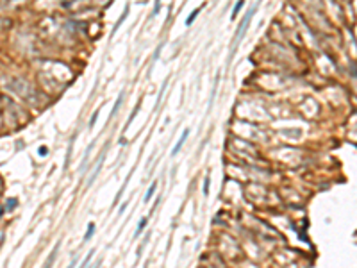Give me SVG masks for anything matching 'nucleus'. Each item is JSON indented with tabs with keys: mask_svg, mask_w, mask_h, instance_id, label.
Masks as SVG:
<instances>
[{
	"mask_svg": "<svg viewBox=\"0 0 357 268\" xmlns=\"http://www.w3.org/2000/svg\"><path fill=\"white\" fill-rule=\"evenodd\" d=\"M257 6H259V2L243 16V20H241V24L238 25V29H236V34H234V43H232V47L234 45H238L239 41H241V38L245 36V32H247V29H248V25H250V21H252V18H254V14H255V11H257Z\"/></svg>",
	"mask_w": 357,
	"mask_h": 268,
	"instance_id": "nucleus-1",
	"label": "nucleus"
},
{
	"mask_svg": "<svg viewBox=\"0 0 357 268\" xmlns=\"http://www.w3.org/2000/svg\"><path fill=\"white\" fill-rule=\"evenodd\" d=\"M188 136H189V129H184V132H182V136H181V140H178L177 143H175V147L171 148V155L175 158V155L181 152V148L184 147V143H186V140H188Z\"/></svg>",
	"mask_w": 357,
	"mask_h": 268,
	"instance_id": "nucleus-2",
	"label": "nucleus"
},
{
	"mask_svg": "<svg viewBox=\"0 0 357 268\" xmlns=\"http://www.w3.org/2000/svg\"><path fill=\"white\" fill-rule=\"evenodd\" d=\"M245 6V0H238V4L234 6V9H232V14H230V20H236V16L239 14V11H241V7Z\"/></svg>",
	"mask_w": 357,
	"mask_h": 268,
	"instance_id": "nucleus-3",
	"label": "nucleus"
},
{
	"mask_svg": "<svg viewBox=\"0 0 357 268\" xmlns=\"http://www.w3.org/2000/svg\"><path fill=\"white\" fill-rule=\"evenodd\" d=\"M93 234H95V223L91 222V223H87V231H86V234H84V241H89Z\"/></svg>",
	"mask_w": 357,
	"mask_h": 268,
	"instance_id": "nucleus-4",
	"label": "nucleus"
},
{
	"mask_svg": "<svg viewBox=\"0 0 357 268\" xmlns=\"http://www.w3.org/2000/svg\"><path fill=\"white\" fill-rule=\"evenodd\" d=\"M123 102V91L118 95V98H116V102H114V107H113V111H111V116H114L116 113H118V109H120V104Z\"/></svg>",
	"mask_w": 357,
	"mask_h": 268,
	"instance_id": "nucleus-5",
	"label": "nucleus"
},
{
	"mask_svg": "<svg viewBox=\"0 0 357 268\" xmlns=\"http://www.w3.org/2000/svg\"><path fill=\"white\" fill-rule=\"evenodd\" d=\"M200 11H202V7H198V9H195V11H193V13H191V14H189V16L186 18V25H188V27H189V25L193 24V21H195V18H196V16L200 14Z\"/></svg>",
	"mask_w": 357,
	"mask_h": 268,
	"instance_id": "nucleus-6",
	"label": "nucleus"
},
{
	"mask_svg": "<svg viewBox=\"0 0 357 268\" xmlns=\"http://www.w3.org/2000/svg\"><path fill=\"white\" fill-rule=\"evenodd\" d=\"M155 188H157V182H155V181H154V182H152V186H150V188H148V191H146V195H145V198H143V200H145V202H148V200H150V198H152V197H154V193H155Z\"/></svg>",
	"mask_w": 357,
	"mask_h": 268,
	"instance_id": "nucleus-7",
	"label": "nucleus"
},
{
	"mask_svg": "<svg viewBox=\"0 0 357 268\" xmlns=\"http://www.w3.org/2000/svg\"><path fill=\"white\" fill-rule=\"evenodd\" d=\"M146 222H148V218H146V216H145V218H141V220H139V225H138V229H136V232H134V236H139V234H141V231H143V229H145V227H146Z\"/></svg>",
	"mask_w": 357,
	"mask_h": 268,
	"instance_id": "nucleus-8",
	"label": "nucleus"
},
{
	"mask_svg": "<svg viewBox=\"0 0 357 268\" xmlns=\"http://www.w3.org/2000/svg\"><path fill=\"white\" fill-rule=\"evenodd\" d=\"M209 184H211V179H209V175L204 179V195L207 197L209 195Z\"/></svg>",
	"mask_w": 357,
	"mask_h": 268,
	"instance_id": "nucleus-9",
	"label": "nucleus"
},
{
	"mask_svg": "<svg viewBox=\"0 0 357 268\" xmlns=\"http://www.w3.org/2000/svg\"><path fill=\"white\" fill-rule=\"evenodd\" d=\"M98 115H100V109H97V111H95V115L91 116V120H89V127H93V125L97 123V118H98Z\"/></svg>",
	"mask_w": 357,
	"mask_h": 268,
	"instance_id": "nucleus-10",
	"label": "nucleus"
},
{
	"mask_svg": "<svg viewBox=\"0 0 357 268\" xmlns=\"http://www.w3.org/2000/svg\"><path fill=\"white\" fill-rule=\"evenodd\" d=\"M91 256H93V250H91V252H89V254H87V256H86V259H84V261H82V264H87V261H89V259H91Z\"/></svg>",
	"mask_w": 357,
	"mask_h": 268,
	"instance_id": "nucleus-11",
	"label": "nucleus"
},
{
	"mask_svg": "<svg viewBox=\"0 0 357 268\" xmlns=\"http://www.w3.org/2000/svg\"><path fill=\"white\" fill-rule=\"evenodd\" d=\"M39 154H41V155H47V147H41V148H39Z\"/></svg>",
	"mask_w": 357,
	"mask_h": 268,
	"instance_id": "nucleus-12",
	"label": "nucleus"
},
{
	"mask_svg": "<svg viewBox=\"0 0 357 268\" xmlns=\"http://www.w3.org/2000/svg\"><path fill=\"white\" fill-rule=\"evenodd\" d=\"M125 207H127V202H125V204H122V207H120V211H118V215H122V213H123V211H125Z\"/></svg>",
	"mask_w": 357,
	"mask_h": 268,
	"instance_id": "nucleus-13",
	"label": "nucleus"
}]
</instances>
